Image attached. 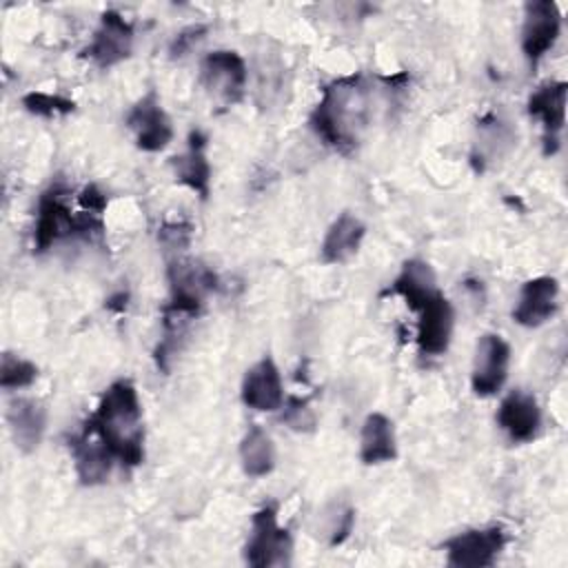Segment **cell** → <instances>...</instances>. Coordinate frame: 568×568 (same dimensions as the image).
I'll return each mask as SVG.
<instances>
[{
    "instance_id": "27",
    "label": "cell",
    "mask_w": 568,
    "mask_h": 568,
    "mask_svg": "<svg viewBox=\"0 0 568 568\" xmlns=\"http://www.w3.org/2000/svg\"><path fill=\"white\" fill-rule=\"evenodd\" d=\"M22 106L40 118H55V115H67L75 109L73 100L62 98V95H51V93H40L31 91L22 98Z\"/></svg>"
},
{
    "instance_id": "20",
    "label": "cell",
    "mask_w": 568,
    "mask_h": 568,
    "mask_svg": "<svg viewBox=\"0 0 568 568\" xmlns=\"http://www.w3.org/2000/svg\"><path fill=\"white\" fill-rule=\"evenodd\" d=\"M7 422L16 446L31 453L40 446L47 428V408L31 397H16L7 408Z\"/></svg>"
},
{
    "instance_id": "9",
    "label": "cell",
    "mask_w": 568,
    "mask_h": 568,
    "mask_svg": "<svg viewBox=\"0 0 568 568\" xmlns=\"http://www.w3.org/2000/svg\"><path fill=\"white\" fill-rule=\"evenodd\" d=\"M559 31L561 13L552 0H535L526 4L521 24V51L532 69L555 47Z\"/></svg>"
},
{
    "instance_id": "24",
    "label": "cell",
    "mask_w": 568,
    "mask_h": 568,
    "mask_svg": "<svg viewBox=\"0 0 568 568\" xmlns=\"http://www.w3.org/2000/svg\"><path fill=\"white\" fill-rule=\"evenodd\" d=\"M355 526V510L346 499L328 501L320 513V535L328 546H339L348 539Z\"/></svg>"
},
{
    "instance_id": "15",
    "label": "cell",
    "mask_w": 568,
    "mask_h": 568,
    "mask_svg": "<svg viewBox=\"0 0 568 568\" xmlns=\"http://www.w3.org/2000/svg\"><path fill=\"white\" fill-rule=\"evenodd\" d=\"M497 424L513 442H530L541 426V410L535 395L524 388L510 390L497 408Z\"/></svg>"
},
{
    "instance_id": "6",
    "label": "cell",
    "mask_w": 568,
    "mask_h": 568,
    "mask_svg": "<svg viewBox=\"0 0 568 568\" xmlns=\"http://www.w3.org/2000/svg\"><path fill=\"white\" fill-rule=\"evenodd\" d=\"M508 544L504 526L468 528L444 541L446 561L455 568H484L493 566Z\"/></svg>"
},
{
    "instance_id": "14",
    "label": "cell",
    "mask_w": 568,
    "mask_h": 568,
    "mask_svg": "<svg viewBox=\"0 0 568 568\" xmlns=\"http://www.w3.org/2000/svg\"><path fill=\"white\" fill-rule=\"evenodd\" d=\"M244 406L260 410V413H273L282 408L284 404V386L282 375L271 355H264L260 362H255L242 379L240 388Z\"/></svg>"
},
{
    "instance_id": "3",
    "label": "cell",
    "mask_w": 568,
    "mask_h": 568,
    "mask_svg": "<svg viewBox=\"0 0 568 568\" xmlns=\"http://www.w3.org/2000/svg\"><path fill=\"white\" fill-rule=\"evenodd\" d=\"M69 189L62 182H53L38 200L36 229H33V246L36 253L49 251L55 242L67 237H93L104 231V222L95 213H78L73 215L67 202Z\"/></svg>"
},
{
    "instance_id": "5",
    "label": "cell",
    "mask_w": 568,
    "mask_h": 568,
    "mask_svg": "<svg viewBox=\"0 0 568 568\" xmlns=\"http://www.w3.org/2000/svg\"><path fill=\"white\" fill-rule=\"evenodd\" d=\"M171 302L164 306L166 311L195 317L209 293L217 288V275L202 262L189 257H175L166 268Z\"/></svg>"
},
{
    "instance_id": "7",
    "label": "cell",
    "mask_w": 568,
    "mask_h": 568,
    "mask_svg": "<svg viewBox=\"0 0 568 568\" xmlns=\"http://www.w3.org/2000/svg\"><path fill=\"white\" fill-rule=\"evenodd\" d=\"M246 80H248L246 62L237 51H231V49L211 51L204 55L200 64L202 87L224 104H235L242 100Z\"/></svg>"
},
{
    "instance_id": "10",
    "label": "cell",
    "mask_w": 568,
    "mask_h": 568,
    "mask_svg": "<svg viewBox=\"0 0 568 568\" xmlns=\"http://www.w3.org/2000/svg\"><path fill=\"white\" fill-rule=\"evenodd\" d=\"M126 126L135 135V146L155 153L162 151L173 140V124L162 109L160 95L151 89L146 91L126 113Z\"/></svg>"
},
{
    "instance_id": "1",
    "label": "cell",
    "mask_w": 568,
    "mask_h": 568,
    "mask_svg": "<svg viewBox=\"0 0 568 568\" xmlns=\"http://www.w3.org/2000/svg\"><path fill=\"white\" fill-rule=\"evenodd\" d=\"M375 91L364 73L337 78L322 89L308 122L311 129L335 151H353L375 113Z\"/></svg>"
},
{
    "instance_id": "16",
    "label": "cell",
    "mask_w": 568,
    "mask_h": 568,
    "mask_svg": "<svg viewBox=\"0 0 568 568\" xmlns=\"http://www.w3.org/2000/svg\"><path fill=\"white\" fill-rule=\"evenodd\" d=\"M559 282L552 275H539L521 284L513 320L526 328H537L548 322L557 308Z\"/></svg>"
},
{
    "instance_id": "21",
    "label": "cell",
    "mask_w": 568,
    "mask_h": 568,
    "mask_svg": "<svg viewBox=\"0 0 568 568\" xmlns=\"http://www.w3.org/2000/svg\"><path fill=\"white\" fill-rule=\"evenodd\" d=\"M364 235H366V226L357 215H353L351 211L339 213L322 240V246H320L322 262L342 264L351 260L359 251Z\"/></svg>"
},
{
    "instance_id": "22",
    "label": "cell",
    "mask_w": 568,
    "mask_h": 568,
    "mask_svg": "<svg viewBox=\"0 0 568 568\" xmlns=\"http://www.w3.org/2000/svg\"><path fill=\"white\" fill-rule=\"evenodd\" d=\"M359 459L366 466L388 464L397 459V437L390 417L384 413H371L362 424Z\"/></svg>"
},
{
    "instance_id": "11",
    "label": "cell",
    "mask_w": 568,
    "mask_h": 568,
    "mask_svg": "<svg viewBox=\"0 0 568 568\" xmlns=\"http://www.w3.org/2000/svg\"><path fill=\"white\" fill-rule=\"evenodd\" d=\"M566 93L568 84L564 80H548L528 98V115L541 122L544 155H552L559 149V138L566 124Z\"/></svg>"
},
{
    "instance_id": "17",
    "label": "cell",
    "mask_w": 568,
    "mask_h": 568,
    "mask_svg": "<svg viewBox=\"0 0 568 568\" xmlns=\"http://www.w3.org/2000/svg\"><path fill=\"white\" fill-rule=\"evenodd\" d=\"M69 450L73 455L75 475H78L80 484L98 486V484L106 481L115 459L93 430L82 426V430L69 439Z\"/></svg>"
},
{
    "instance_id": "28",
    "label": "cell",
    "mask_w": 568,
    "mask_h": 568,
    "mask_svg": "<svg viewBox=\"0 0 568 568\" xmlns=\"http://www.w3.org/2000/svg\"><path fill=\"white\" fill-rule=\"evenodd\" d=\"M282 422L297 433H311L317 426V417L308 399H302V397H288L282 404Z\"/></svg>"
},
{
    "instance_id": "25",
    "label": "cell",
    "mask_w": 568,
    "mask_h": 568,
    "mask_svg": "<svg viewBox=\"0 0 568 568\" xmlns=\"http://www.w3.org/2000/svg\"><path fill=\"white\" fill-rule=\"evenodd\" d=\"M38 379V366L20 355L4 353L0 364V386L4 390L27 388Z\"/></svg>"
},
{
    "instance_id": "2",
    "label": "cell",
    "mask_w": 568,
    "mask_h": 568,
    "mask_svg": "<svg viewBox=\"0 0 568 568\" xmlns=\"http://www.w3.org/2000/svg\"><path fill=\"white\" fill-rule=\"evenodd\" d=\"M84 426L98 435L118 464L135 468L144 462V413L131 379L111 382Z\"/></svg>"
},
{
    "instance_id": "8",
    "label": "cell",
    "mask_w": 568,
    "mask_h": 568,
    "mask_svg": "<svg viewBox=\"0 0 568 568\" xmlns=\"http://www.w3.org/2000/svg\"><path fill=\"white\" fill-rule=\"evenodd\" d=\"M510 346L497 333H486L479 337L473 359L470 388L477 397H493L501 390L508 377Z\"/></svg>"
},
{
    "instance_id": "23",
    "label": "cell",
    "mask_w": 568,
    "mask_h": 568,
    "mask_svg": "<svg viewBox=\"0 0 568 568\" xmlns=\"http://www.w3.org/2000/svg\"><path fill=\"white\" fill-rule=\"evenodd\" d=\"M240 462L248 477H264L275 468V446L262 426L253 424L244 433L240 442Z\"/></svg>"
},
{
    "instance_id": "30",
    "label": "cell",
    "mask_w": 568,
    "mask_h": 568,
    "mask_svg": "<svg viewBox=\"0 0 568 568\" xmlns=\"http://www.w3.org/2000/svg\"><path fill=\"white\" fill-rule=\"evenodd\" d=\"M78 202H80L82 211H87V213H95V215H102V211L106 209V195H104L95 184L84 186V191L80 193Z\"/></svg>"
},
{
    "instance_id": "18",
    "label": "cell",
    "mask_w": 568,
    "mask_h": 568,
    "mask_svg": "<svg viewBox=\"0 0 568 568\" xmlns=\"http://www.w3.org/2000/svg\"><path fill=\"white\" fill-rule=\"evenodd\" d=\"M437 277L428 262L413 257L402 264V271L384 291V295H397L406 302V306L417 313L433 295H437Z\"/></svg>"
},
{
    "instance_id": "12",
    "label": "cell",
    "mask_w": 568,
    "mask_h": 568,
    "mask_svg": "<svg viewBox=\"0 0 568 568\" xmlns=\"http://www.w3.org/2000/svg\"><path fill=\"white\" fill-rule=\"evenodd\" d=\"M133 49V24L124 20L118 11H104L93 40L82 51L95 67L109 69L131 55Z\"/></svg>"
},
{
    "instance_id": "29",
    "label": "cell",
    "mask_w": 568,
    "mask_h": 568,
    "mask_svg": "<svg viewBox=\"0 0 568 568\" xmlns=\"http://www.w3.org/2000/svg\"><path fill=\"white\" fill-rule=\"evenodd\" d=\"M191 231H193V226L189 222H171L160 229L158 237L166 251H184L189 246Z\"/></svg>"
},
{
    "instance_id": "19",
    "label": "cell",
    "mask_w": 568,
    "mask_h": 568,
    "mask_svg": "<svg viewBox=\"0 0 568 568\" xmlns=\"http://www.w3.org/2000/svg\"><path fill=\"white\" fill-rule=\"evenodd\" d=\"M175 180L191 191H195L202 200L209 197V184H211V164L206 158V135L202 131H191L186 151L175 155L171 160Z\"/></svg>"
},
{
    "instance_id": "4",
    "label": "cell",
    "mask_w": 568,
    "mask_h": 568,
    "mask_svg": "<svg viewBox=\"0 0 568 568\" xmlns=\"http://www.w3.org/2000/svg\"><path fill=\"white\" fill-rule=\"evenodd\" d=\"M293 557V537L277 524V506L264 504L251 519L244 559L253 568H284Z\"/></svg>"
},
{
    "instance_id": "31",
    "label": "cell",
    "mask_w": 568,
    "mask_h": 568,
    "mask_svg": "<svg viewBox=\"0 0 568 568\" xmlns=\"http://www.w3.org/2000/svg\"><path fill=\"white\" fill-rule=\"evenodd\" d=\"M202 33H204V27H191V29L182 31V33L173 40V44H171V55H173V58H175V55H184V51H189L191 44L202 38Z\"/></svg>"
},
{
    "instance_id": "26",
    "label": "cell",
    "mask_w": 568,
    "mask_h": 568,
    "mask_svg": "<svg viewBox=\"0 0 568 568\" xmlns=\"http://www.w3.org/2000/svg\"><path fill=\"white\" fill-rule=\"evenodd\" d=\"M513 142V135L508 133L506 124L499 122L495 115H488L486 120L479 122V140H477V149L481 158H493L499 155L501 149L506 144Z\"/></svg>"
},
{
    "instance_id": "13",
    "label": "cell",
    "mask_w": 568,
    "mask_h": 568,
    "mask_svg": "<svg viewBox=\"0 0 568 568\" xmlns=\"http://www.w3.org/2000/svg\"><path fill=\"white\" fill-rule=\"evenodd\" d=\"M417 346L422 355H444L450 346L453 326H455V313L446 295L439 291L433 295L419 311H417Z\"/></svg>"
}]
</instances>
